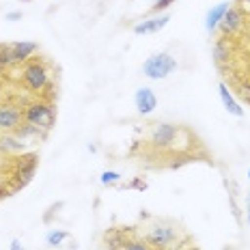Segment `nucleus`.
I'll use <instances>...</instances> for the list:
<instances>
[{
	"label": "nucleus",
	"instance_id": "obj_1",
	"mask_svg": "<svg viewBox=\"0 0 250 250\" xmlns=\"http://www.w3.org/2000/svg\"><path fill=\"white\" fill-rule=\"evenodd\" d=\"M143 239L153 250H173L190 242V237L181 233L179 225H175L170 220H160V218H153L151 225L145 227Z\"/></svg>",
	"mask_w": 250,
	"mask_h": 250
},
{
	"label": "nucleus",
	"instance_id": "obj_2",
	"mask_svg": "<svg viewBox=\"0 0 250 250\" xmlns=\"http://www.w3.org/2000/svg\"><path fill=\"white\" fill-rule=\"evenodd\" d=\"M37 164H39V155L35 151H28V153H18L13 158H9V175H7V184L11 192H18L26 188L33 181L35 177V170H37Z\"/></svg>",
	"mask_w": 250,
	"mask_h": 250
},
{
	"label": "nucleus",
	"instance_id": "obj_3",
	"mask_svg": "<svg viewBox=\"0 0 250 250\" xmlns=\"http://www.w3.org/2000/svg\"><path fill=\"white\" fill-rule=\"evenodd\" d=\"M22 84L28 88L33 95L48 97L45 91L52 88V71L41 59H30L22 65ZM50 100V97H48Z\"/></svg>",
	"mask_w": 250,
	"mask_h": 250
},
{
	"label": "nucleus",
	"instance_id": "obj_4",
	"mask_svg": "<svg viewBox=\"0 0 250 250\" xmlns=\"http://www.w3.org/2000/svg\"><path fill=\"white\" fill-rule=\"evenodd\" d=\"M24 121L30 125H37L43 132H50L56 123V106L48 97H39L24 106Z\"/></svg>",
	"mask_w": 250,
	"mask_h": 250
},
{
	"label": "nucleus",
	"instance_id": "obj_5",
	"mask_svg": "<svg viewBox=\"0 0 250 250\" xmlns=\"http://www.w3.org/2000/svg\"><path fill=\"white\" fill-rule=\"evenodd\" d=\"M177 69V61L175 56H170L168 52H160V54L149 56L143 62V74L151 78V80H164L168 74H173Z\"/></svg>",
	"mask_w": 250,
	"mask_h": 250
},
{
	"label": "nucleus",
	"instance_id": "obj_6",
	"mask_svg": "<svg viewBox=\"0 0 250 250\" xmlns=\"http://www.w3.org/2000/svg\"><path fill=\"white\" fill-rule=\"evenodd\" d=\"M136 235V229L134 227H110L104 233L102 242L106 250H125L127 242Z\"/></svg>",
	"mask_w": 250,
	"mask_h": 250
},
{
	"label": "nucleus",
	"instance_id": "obj_7",
	"mask_svg": "<svg viewBox=\"0 0 250 250\" xmlns=\"http://www.w3.org/2000/svg\"><path fill=\"white\" fill-rule=\"evenodd\" d=\"M24 123V108L15 104H0V132H15Z\"/></svg>",
	"mask_w": 250,
	"mask_h": 250
},
{
	"label": "nucleus",
	"instance_id": "obj_8",
	"mask_svg": "<svg viewBox=\"0 0 250 250\" xmlns=\"http://www.w3.org/2000/svg\"><path fill=\"white\" fill-rule=\"evenodd\" d=\"M244 22H246V20H244V11L242 9L237 7H229L227 9V13H225V18H222V22L218 24L220 26V30H222V35H229V37H233V35H237L239 30L244 28Z\"/></svg>",
	"mask_w": 250,
	"mask_h": 250
},
{
	"label": "nucleus",
	"instance_id": "obj_9",
	"mask_svg": "<svg viewBox=\"0 0 250 250\" xmlns=\"http://www.w3.org/2000/svg\"><path fill=\"white\" fill-rule=\"evenodd\" d=\"M37 50H39V45L33 43V41H13V43H11L13 62H15V65H24L26 61L33 59Z\"/></svg>",
	"mask_w": 250,
	"mask_h": 250
},
{
	"label": "nucleus",
	"instance_id": "obj_10",
	"mask_svg": "<svg viewBox=\"0 0 250 250\" xmlns=\"http://www.w3.org/2000/svg\"><path fill=\"white\" fill-rule=\"evenodd\" d=\"M134 102H136V108H138L140 114H151L155 108H158V97H155V93L151 91V88H147V86L138 88Z\"/></svg>",
	"mask_w": 250,
	"mask_h": 250
},
{
	"label": "nucleus",
	"instance_id": "obj_11",
	"mask_svg": "<svg viewBox=\"0 0 250 250\" xmlns=\"http://www.w3.org/2000/svg\"><path fill=\"white\" fill-rule=\"evenodd\" d=\"M170 15L168 13H162V15H155V18L151 20H145V22H138L134 26V33L136 35H149V33H158V30H162L166 24H168Z\"/></svg>",
	"mask_w": 250,
	"mask_h": 250
},
{
	"label": "nucleus",
	"instance_id": "obj_12",
	"mask_svg": "<svg viewBox=\"0 0 250 250\" xmlns=\"http://www.w3.org/2000/svg\"><path fill=\"white\" fill-rule=\"evenodd\" d=\"M24 149H26V143L15 136L13 132L0 136V153H24Z\"/></svg>",
	"mask_w": 250,
	"mask_h": 250
},
{
	"label": "nucleus",
	"instance_id": "obj_13",
	"mask_svg": "<svg viewBox=\"0 0 250 250\" xmlns=\"http://www.w3.org/2000/svg\"><path fill=\"white\" fill-rule=\"evenodd\" d=\"M218 93H220V100H222V104H225L229 114H233V117H244V108L235 102V97L231 95V91H229V86L225 84V82L218 84Z\"/></svg>",
	"mask_w": 250,
	"mask_h": 250
},
{
	"label": "nucleus",
	"instance_id": "obj_14",
	"mask_svg": "<svg viewBox=\"0 0 250 250\" xmlns=\"http://www.w3.org/2000/svg\"><path fill=\"white\" fill-rule=\"evenodd\" d=\"M13 134H15L18 138H22L24 143H28V140H41V138H45V134H48V132L39 129L37 125H30V123H26V121H24L18 129H15Z\"/></svg>",
	"mask_w": 250,
	"mask_h": 250
},
{
	"label": "nucleus",
	"instance_id": "obj_15",
	"mask_svg": "<svg viewBox=\"0 0 250 250\" xmlns=\"http://www.w3.org/2000/svg\"><path fill=\"white\" fill-rule=\"evenodd\" d=\"M227 9H229V2H220V4H216V7H213L209 13H207V18H205V28L209 30V33H213V30L218 28V24H220L222 18H225Z\"/></svg>",
	"mask_w": 250,
	"mask_h": 250
},
{
	"label": "nucleus",
	"instance_id": "obj_16",
	"mask_svg": "<svg viewBox=\"0 0 250 250\" xmlns=\"http://www.w3.org/2000/svg\"><path fill=\"white\" fill-rule=\"evenodd\" d=\"M11 65H15L11 56V43H0V67L7 71Z\"/></svg>",
	"mask_w": 250,
	"mask_h": 250
},
{
	"label": "nucleus",
	"instance_id": "obj_17",
	"mask_svg": "<svg viewBox=\"0 0 250 250\" xmlns=\"http://www.w3.org/2000/svg\"><path fill=\"white\" fill-rule=\"evenodd\" d=\"M69 237V233L67 231H50L48 235H45V242H48V246H61L62 242H65V239Z\"/></svg>",
	"mask_w": 250,
	"mask_h": 250
},
{
	"label": "nucleus",
	"instance_id": "obj_18",
	"mask_svg": "<svg viewBox=\"0 0 250 250\" xmlns=\"http://www.w3.org/2000/svg\"><path fill=\"white\" fill-rule=\"evenodd\" d=\"M125 250H153V248H151L149 244L145 242V239L140 237V235H134V237L127 242V246H125Z\"/></svg>",
	"mask_w": 250,
	"mask_h": 250
},
{
	"label": "nucleus",
	"instance_id": "obj_19",
	"mask_svg": "<svg viewBox=\"0 0 250 250\" xmlns=\"http://www.w3.org/2000/svg\"><path fill=\"white\" fill-rule=\"evenodd\" d=\"M123 188H125V190H138V192H145V190L149 188V184L143 179V177H134V179L129 181V184H125Z\"/></svg>",
	"mask_w": 250,
	"mask_h": 250
},
{
	"label": "nucleus",
	"instance_id": "obj_20",
	"mask_svg": "<svg viewBox=\"0 0 250 250\" xmlns=\"http://www.w3.org/2000/svg\"><path fill=\"white\" fill-rule=\"evenodd\" d=\"M119 179H121V175L114 173V170H104L102 177H100V181L104 186H112V184H117Z\"/></svg>",
	"mask_w": 250,
	"mask_h": 250
},
{
	"label": "nucleus",
	"instance_id": "obj_21",
	"mask_svg": "<svg viewBox=\"0 0 250 250\" xmlns=\"http://www.w3.org/2000/svg\"><path fill=\"white\" fill-rule=\"evenodd\" d=\"M177 2V0H158V2L151 7V13L153 15H158V13H162V11H166L168 7H173V4Z\"/></svg>",
	"mask_w": 250,
	"mask_h": 250
},
{
	"label": "nucleus",
	"instance_id": "obj_22",
	"mask_svg": "<svg viewBox=\"0 0 250 250\" xmlns=\"http://www.w3.org/2000/svg\"><path fill=\"white\" fill-rule=\"evenodd\" d=\"M61 207H62V203H54V205H50V213H45V216H43V222H45V225H50V222H52V216H54V211H59L61 209Z\"/></svg>",
	"mask_w": 250,
	"mask_h": 250
},
{
	"label": "nucleus",
	"instance_id": "obj_23",
	"mask_svg": "<svg viewBox=\"0 0 250 250\" xmlns=\"http://www.w3.org/2000/svg\"><path fill=\"white\" fill-rule=\"evenodd\" d=\"M237 7L242 9L244 13H250V0H237Z\"/></svg>",
	"mask_w": 250,
	"mask_h": 250
},
{
	"label": "nucleus",
	"instance_id": "obj_24",
	"mask_svg": "<svg viewBox=\"0 0 250 250\" xmlns=\"http://www.w3.org/2000/svg\"><path fill=\"white\" fill-rule=\"evenodd\" d=\"M22 18V11H11V13H7V20L9 22H13V20H20Z\"/></svg>",
	"mask_w": 250,
	"mask_h": 250
},
{
	"label": "nucleus",
	"instance_id": "obj_25",
	"mask_svg": "<svg viewBox=\"0 0 250 250\" xmlns=\"http://www.w3.org/2000/svg\"><path fill=\"white\" fill-rule=\"evenodd\" d=\"M9 194H11V190H9L7 186H0V199H7Z\"/></svg>",
	"mask_w": 250,
	"mask_h": 250
},
{
	"label": "nucleus",
	"instance_id": "obj_26",
	"mask_svg": "<svg viewBox=\"0 0 250 250\" xmlns=\"http://www.w3.org/2000/svg\"><path fill=\"white\" fill-rule=\"evenodd\" d=\"M173 250H199V248H196L194 244H188V246L184 244V246H179V248H173Z\"/></svg>",
	"mask_w": 250,
	"mask_h": 250
},
{
	"label": "nucleus",
	"instance_id": "obj_27",
	"mask_svg": "<svg viewBox=\"0 0 250 250\" xmlns=\"http://www.w3.org/2000/svg\"><path fill=\"white\" fill-rule=\"evenodd\" d=\"M246 222L250 225V194H248V199H246Z\"/></svg>",
	"mask_w": 250,
	"mask_h": 250
},
{
	"label": "nucleus",
	"instance_id": "obj_28",
	"mask_svg": "<svg viewBox=\"0 0 250 250\" xmlns=\"http://www.w3.org/2000/svg\"><path fill=\"white\" fill-rule=\"evenodd\" d=\"M11 250H24L22 244H20V239H13V242H11Z\"/></svg>",
	"mask_w": 250,
	"mask_h": 250
},
{
	"label": "nucleus",
	"instance_id": "obj_29",
	"mask_svg": "<svg viewBox=\"0 0 250 250\" xmlns=\"http://www.w3.org/2000/svg\"><path fill=\"white\" fill-rule=\"evenodd\" d=\"M4 74V69H2V67H0V76H2Z\"/></svg>",
	"mask_w": 250,
	"mask_h": 250
},
{
	"label": "nucleus",
	"instance_id": "obj_30",
	"mask_svg": "<svg viewBox=\"0 0 250 250\" xmlns=\"http://www.w3.org/2000/svg\"><path fill=\"white\" fill-rule=\"evenodd\" d=\"M248 179H250V168H248Z\"/></svg>",
	"mask_w": 250,
	"mask_h": 250
},
{
	"label": "nucleus",
	"instance_id": "obj_31",
	"mask_svg": "<svg viewBox=\"0 0 250 250\" xmlns=\"http://www.w3.org/2000/svg\"><path fill=\"white\" fill-rule=\"evenodd\" d=\"M155 2H158V0H155Z\"/></svg>",
	"mask_w": 250,
	"mask_h": 250
}]
</instances>
